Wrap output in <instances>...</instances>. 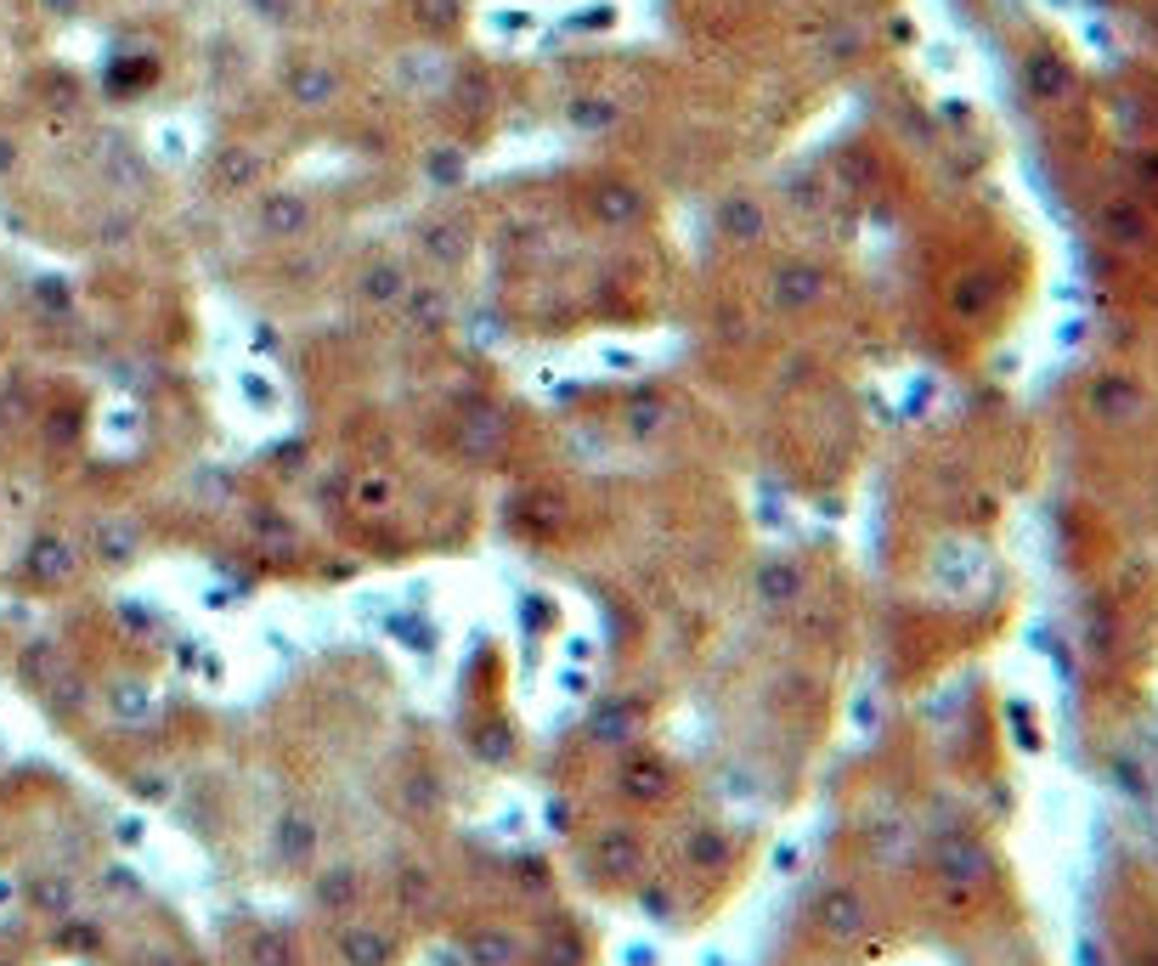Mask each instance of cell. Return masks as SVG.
<instances>
[{"instance_id": "1", "label": "cell", "mask_w": 1158, "mask_h": 966, "mask_svg": "<svg viewBox=\"0 0 1158 966\" xmlns=\"http://www.w3.org/2000/svg\"><path fill=\"white\" fill-rule=\"evenodd\" d=\"M74 565H79V549L68 538H57V531H45V538L29 543V571L40 583H63V576H74Z\"/></svg>"}, {"instance_id": "2", "label": "cell", "mask_w": 1158, "mask_h": 966, "mask_svg": "<svg viewBox=\"0 0 1158 966\" xmlns=\"http://www.w3.org/2000/svg\"><path fill=\"white\" fill-rule=\"evenodd\" d=\"M797 594H803V571H797V565H786V560L757 565V599H763L768 611L797 605Z\"/></svg>"}, {"instance_id": "3", "label": "cell", "mask_w": 1158, "mask_h": 966, "mask_svg": "<svg viewBox=\"0 0 1158 966\" xmlns=\"http://www.w3.org/2000/svg\"><path fill=\"white\" fill-rule=\"evenodd\" d=\"M819 927H826L831 938H853V933L864 927V904H859V893L837 888V893L819 899Z\"/></svg>"}, {"instance_id": "4", "label": "cell", "mask_w": 1158, "mask_h": 966, "mask_svg": "<svg viewBox=\"0 0 1158 966\" xmlns=\"http://www.w3.org/2000/svg\"><path fill=\"white\" fill-rule=\"evenodd\" d=\"M357 295H362L368 306H391V300L407 295V272H402L396 261H379V266H368V272L357 277Z\"/></svg>"}, {"instance_id": "5", "label": "cell", "mask_w": 1158, "mask_h": 966, "mask_svg": "<svg viewBox=\"0 0 1158 966\" xmlns=\"http://www.w3.org/2000/svg\"><path fill=\"white\" fill-rule=\"evenodd\" d=\"M306 221H311V210L295 192H277V199L261 204V232H272V237H295V232H306Z\"/></svg>"}, {"instance_id": "6", "label": "cell", "mask_w": 1158, "mask_h": 966, "mask_svg": "<svg viewBox=\"0 0 1158 966\" xmlns=\"http://www.w3.org/2000/svg\"><path fill=\"white\" fill-rule=\"evenodd\" d=\"M622 792L634 797V803H656L667 792V768L656 757H627L622 763Z\"/></svg>"}, {"instance_id": "7", "label": "cell", "mask_w": 1158, "mask_h": 966, "mask_svg": "<svg viewBox=\"0 0 1158 966\" xmlns=\"http://www.w3.org/2000/svg\"><path fill=\"white\" fill-rule=\"evenodd\" d=\"M775 288H780V306H808V300H819V288H826V272L819 266H780V277H775Z\"/></svg>"}, {"instance_id": "8", "label": "cell", "mask_w": 1158, "mask_h": 966, "mask_svg": "<svg viewBox=\"0 0 1158 966\" xmlns=\"http://www.w3.org/2000/svg\"><path fill=\"white\" fill-rule=\"evenodd\" d=\"M340 955H346L351 966H384V960H391V938L373 933V927H351V933L340 938Z\"/></svg>"}, {"instance_id": "9", "label": "cell", "mask_w": 1158, "mask_h": 966, "mask_svg": "<svg viewBox=\"0 0 1158 966\" xmlns=\"http://www.w3.org/2000/svg\"><path fill=\"white\" fill-rule=\"evenodd\" d=\"M311 848H317V831H311V819L288 814L283 826H277V853H283L288 864H306V859H311Z\"/></svg>"}, {"instance_id": "10", "label": "cell", "mask_w": 1158, "mask_h": 966, "mask_svg": "<svg viewBox=\"0 0 1158 966\" xmlns=\"http://www.w3.org/2000/svg\"><path fill=\"white\" fill-rule=\"evenodd\" d=\"M938 864L955 877V882H973V877H984V853L973 848V842H960V837H949V842H938Z\"/></svg>"}, {"instance_id": "11", "label": "cell", "mask_w": 1158, "mask_h": 966, "mask_svg": "<svg viewBox=\"0 0 1158 966\" xmlns=\"http://www.w3.org/2000/svg\"><path fill=\"white\" fill-rule=\"evenodd\" d=\"M288 91H295L300 103H328V96L340 91V79H333L328 68H317V63H311V68H295V79H288Z\"/></svg>"}, {"instance_id": "12", "label": "cell", "mask_w": 1158, "mask_h": 966, "mask_svg": "<svg viewBox=\"0 0 1158 966\" xmlns=\"http://www.w3.org/2000/svg\"><path fill=\"white\" fill-rule=\"evenodd\" d=\"M594 210H599V221H610V226H616V221H634L645 204H639V192H634V187H605L599 199H594Z\"/></svg>"}, {"instance_id": "13", "label": "cell", "mask_w": 1158, "mask_h": 966, "mask_svg": "<svg viewBox=\"0 0 1158 966\" xmlns=\"http://www.w3.org/2000/svg\"><path fill=\"white\" fill-rule=\"evenodd\" d=\"M351 498H357L362 509H384V503L396 498V480H391V475H379V469H368V475H357V480H351Z\"/></svg>"}, {"instance_id": "14", "label": "cell", "mask_w": 1158, "mask_h": 966, "mask_svg": "<svg viewBox=\"0 0 1158 966\" xmlns=\"http://www.w3.org/2000/svg\"><path fill=\"white\" fill-rule=\"evenodd\" d=\"M634 735V712H622V707H605L594 718V741H627Z\"/></svg>"}, {"instance_id": "15", "label": "cell", "mask_w": 1158, "mask_h": 966, "mask_svg": "<svg viewBox=\"0 0 1158 966\" xmlns=\"http://www.w3.org/2000/svg\"><path fill=\"white\" fill-rule=\"evenodd\" d=\"M599 853H605L610 871H634V864H639V842H634V837H616V831L599 842Z\"/></svg>"}, {"instance_id": "16", "label": "cell", "mask_w": 1158, "mask_h": 966, "mask_svg": "<svg viewBox=\"0 0 1158 966\" xmlns=\"http://www.w3.org/2000/svg\"><path fill=\"white\" fill-rule=\"evenodd\" d=\"M723 226H730V237H741V244H746V237L763 232V215L752 204H730V210H723Z\"/></svg>"}, {"instance_id": "17", "label": "cell", "mask_w": 1158, "mask_h": 966, "mask_svg": "<svg viewBox=\"0 0 1158 966\" xmlns=\"http://www.w3.org/2000/svg\"><path fill=\"white\" fill-rule=\"evenodd\" d=\"M96 549H103V560H119V554H130L136 549V538L119 526V520H108L103 531H96Z\"/></svg>"}, {"instance_id": "18", "label": "cell", "mask_w": 1158, "mask_h": 966, "mask_svg": "<svg viewBox=\"0 0 1158 966\" xmlns=\"http://www.w3.org/2000/svg\"><path fill=\"white\" fill-rule=\"evenodd\" d=\"M413 18H418L424 29H442V23L458 18V0H413Z\"/></svg>"}, {"instance_id": "19", "label": "cell", "mask_w": 1158, "mask_h": 966, "mask_svg": "<svg viewBox=\"0 0 1158 966\" xmlns=\"http://www.w3.org/2000/svg\"><path fill=\"white\" fill-rule=\"evenodd\" d=\"M661 424H667V407L661 402H639L634 413H627V429H634V436H656Z\"/></svg>"}, {"instance_id": "20", "label": "cell", "mask_w": 1158, "mask_h": 966, "mask_svg": "<svg viewBox=\"0 0 1158 966\" xmlns=\"http://www.w3.org/2000/svg\"><path fill=\"white\" fill-rule=\"evenodd\" d=\"M690 859H695V864H723V859H730V842L712 837V831H701L695 848H690Z\"/></svg>"}, {"instance_id": "21", "label": "cell", "mask_w": 1158, "mask_h": 966, "mask_svg": "<svg viewBox=\"0 0 1158 966\" xmlns=\"http://www.w3.org/2000/svg\"><path fill=\"white\" fill-rule=\"evenodd\" d=\"M571 119H576V125H588V130H605V125L616 119V108H610V103H576V108H571Z\"/></svg>"}, {"instance_id": "22", "label": "cell", "mask_w": 1158, "mask_h": 966, "mask_svg": "<svg viewBox=\"0 0 1158 966\" xmlns=\"http://www.w3.org/2000/svg\"><path fill=\"white\" fill-rule=\"evenodd\" d=\"M514 955V944L503 938V933H492V938H475V960H509Z\"/></svg>"}, {"instance_id": "23", "label": "cell", "mask_w": 1158, "mask_h": 966, "mask_svg": "<svg viewBox=\"0 0 1158 966\" xmlns=\"http://www.w3.org/2000/svg\"><path fill=\"white\" fill-rule=\"evenodd\" d=\"M351 893V871H328V882H322V904H340Z\"/></svg>"}, {"instance_id": "24", "label": "cell", "mask_w": 1158, "mask_h": 966, "mask_svg": "<svg viewBox=\"0 0 1158 966\" xmlns=\"http://www.w3.org/2000/svg\"><path fill=\"white\" fill-rule=\"evenodd\" d=\"M0 170H12V141L0 136Z\"/></svg>"}]
</instances>
